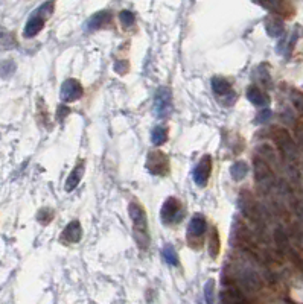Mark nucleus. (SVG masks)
I'll return each mask as SVG.
<instances>
[{
  "label": "nucleus",
  "mask_w": 303,
  "mask_h": 304,
  "mask_svg": "<svg viewBox=\"0 0 303 304\" xmlns=\"http://www.w3.org/2000/svg\"><path fill=\"white\" fill-rule=\"evenodd\" d=\"M253 172H254V181L262 193H268L271 186L274 184V175L270 169L268 161H265L260 155L253 158Z\"/></svg>",
  "instance_id": "1"
},
{
  "label": "nucleus",
  "mask_w": 303,
  "mask_h": 304,
  "mask_svg": "<svg viewBox=\"0 0 303 304\" xmlns=\"http://www.w3.org/2000/svg\"><path fill=\"white\" fill-rule=\"evenodd\" d=\"M54 13V2H46L43 4L28 20L26 26H25V37L26 38H32L35 37L43 28H45V22L46 19H49V16Z\"/></svg>",
  "instance_id": "2"
},
{
  "label": "nucleus",
  "mask_w": 303,
  "mask_h": 304,
  "mask_svg": "<svg viewBox=\"0 0 303 304\" xmlns=\"http://www.w3.org/2000/svg\"><path fill=\"white\" fill-rule=\"evenodd\" d=\"M271 137H273L274 143L277 145L279 152L282 154L283 158L292 160V161L297 160V155H298L297 146H295L294 140L291 139V136H289V133L286 129H283V128H274Z\"/></svg>",
  "instance_id": "3"
},
{
  "label": "nucleus",
  "mask_w": 303,
  "mask_h": 304,
  "mask_svg": "<svg viewBox=\"0 0 303 304\" xmlns=\"http://www.w3.org/2000/svg\"><path fill=\"white\" fill-rule=\"evenodd\" d=\"M154 111L157 117L165 119L172 111V93L168 87H160L154 96Z\"/></svg>",
  "instance_id": "4"
},
{
  "label": "nucleus",
  "mask_w": 303,
  "mask_h": 304,
  "mask_svg": "<svg viewBox=\"0 0 303 304\" xmlns=\"http://www.w3.org/2000/svg\"><path fill=\"white\" fill-rule=\"evenodd\" d=\"M160 216H162V221L163 224L169 225V224H177L183 219V208H181V202L171 196L165 201L163 207H162V211H160Z\"/></svg>",
  "instance_id": "5"
},
{
  "label": "nucleus",
  "mask_w": 303,
  "mask_h": 304,
  "mask_svg": "<svg viewBox=\"0 0 303 304\" xmlns=\"http://www.w3.org/2000/svg\"><path fill=\"white\" fill-rule=\"evenodd\" d=\"M145 167L148 169L149 173L153 175H166L168 170H169V160L168 157L160 152V151H151L146 157V163H145Z\"/></svg>",
  "instance_id": "6"
},
{
  "label": "nucleus",
  "mask_w": 303,
  "mask_h": 304,
  "mask_svg": "<svg viewBox=\"0 0 303 304\" xmlns=\"http://www.w3.org/2000/svg\"><path fill=\"white\" fill-rule=\"evenodd\" d=\"M239 207H241V211L247 218H250L253 222H256L262 228V225H260V213L257 210V205L254 202L253 195L248 190H242L241 192V195H239Z\"/></svg>",
  "instance_id": "7"
},
{
  "label": "nucleus",
  "mask_w": 303,
  "mask_h": 304,
  "mask_svg": "<svg viewBox=\"0 0 303 304\" xmlns=\"http://www.w3.org/2000/svg\"><path fill=\"white\" fill-rule=\"evenodd\" d=\"M210 172H212V157L210 155H204L198 161L195 169H194V181H195V184L200 186V187H204L207 184Z\"/></svg>",
  "instance_id": "8"
},
{
  "label": "nucleus",
  "mask_w": 303,
  "mask_h": 304,
  "mask_svg": "<svg viewBox=\"0 0 303 304\" xmlns=\"http://www.w3.org/2000/svg\"><path fill=\"white\" fill-rule=\"evenodd\" d=\"M83 96V87L77 79H66L61 85L60 98L63 102H75Z\"/></svg>",
  "instance_id": "9"
},
{
  "label": "nucleus",
  "mask_w": 303,
  "mask_h": 304,
  "mask_svg": "<svg viewBox=\"0 0 303 304\" xmlns=\"http://www.w3.org/2000/svg\"><path fill=\"white\" fill-rule=\"evenodd\" d=\"M128 213L130 218L134 224L133 230H139V231H148V224H146V213L145 210L137 204V202H130L128 205Z\"/></svg>",
  "instance_id": "10"
},
{
  "label": "nucleus",
  "mask_w": 303,
  "mask_h": 304,
  "mask_svg": "<svg viewBox=\"0 0 303 304\" xmlns=\"http://www.w3.org/2000/svg\"><path fill=\"white\" fill-rule=\"evenodd\" d=\"M239 283L241 286L245 289V290H250V292H256L262 287V281H260V277L250 268L244 269L241 274H239Z\"/></svg>",
  "instance_id": "11"
},
{
  "label": "nucleus",
  "mask_w": 303,
  "mask_h": 304,
  "mask_svg": "<svg viewBox=\"0 0 303 304\" xmlns=\"http://www.w3.org/2000/svg\"><path fill=\"white\" fill-rule=\"evenodd\" d=\"M254 2L277 16H288L291 13L288 0H254Z\"/></svg>",
  "instance_id": "12"
},
{
  "label": "nucleus",
  "mask_w": 303,
  "mask_h": 304,
  "mask_svg": "<svg viewBox=\"0 0 303 304\" xmlns=\"http://www.w3.org/2000/svg\"><path fill=\"white\" fill-rule=\"evenodd\" d=\"M206 228H207L206 219L201 214H194V218L191 219L189 227H187V237L200 239L206 234Z\"/></svg>",
  "instance_id": "13"
},
{
  "label": "nucleus",
  "mask_w": 303,
  "mask_h": 304,
  "mask_svg": "<svg viewBox=\"0 0 303 304\" xmlns=\"http://www.w3.org/2000/svg\"><path fill=\"white\" fill-rule=\"evenodd\" d=\"M83 237V228H81V224L78 221H72L67 224V227L64 228L63 231V236L61 239L69 242V243H78Z\"/></svg>",
  "instance_id": "14"
},
{
  "label": "nucleus",
  "mask_w": 303,
  "mask_h": 304,
  "mask_svg": "<svg viewBox=\"0 0 303 304\" xmlns=\"http://www.w3.org/2000/svg\"><path fill=\"white\" fill-rule=\"evenodd\" d=\"M247 98L254 107H267L270 102V98L256 85H250L247 89Z\"/></svg>",
  "instance_id": "15"
},
{
  "label": "nucleus",
  "mask_w": 303,
  "mask_h": 304,
  "mask_svg": "<svg viewBox=\"0 0 303 304\" xmlns=\"http://www.w3.org/2000/svg\"><path fill=\"white\" fill-rule=\"evenodd\" d=\"M283 22L279 17H267L265 19V31L270 37H280L283 34Z\"/></svg>",
  "instance_id": "16"
},
{
  "label": "nucleus",
  "mask_w": 303,
  "mask_h": 304,
  "mask_svg": "<svg viewBox=\"0 0 303 304\" xmlns=\"http://www.w3.org/2000/svg\"><path fill=\"white\" fill-rule=\"evenodd\" d=\"M83 175H84V161L78 163V164L75 166V169L70 172V175L67 177V181H66V190H67V192H72V190L80 184Z\"/></svg>",
  "instance_id": "17"
},
{
  "label": "nucleus",
  "mask_w": 303,
  "mask_h": 304,
  "mask_svg": "<svg viewBox=\"0 0 303 304\" xmlns=\"http://www.w3.org/2000/svg\"><path fill=\"white\" fill-rule=\"evenodd\" d=\"M221 304H248V302L238 289L230 287L229 290L221 293Z\"/></svg>",
  "instance_id": "18"
},
{
  "label": "nucleus",
  "mask_w": 303,
  "mask_h": 304,
  "mask_svg": "<svg viewBox=\"0 0 303 304\" xmlns=\"http://www.w3.org/2000/svg\"><path fill=\"white\" fill-rule=\"evenodd\" d=\"M110 22V13L108 11H99L96 13L89 22H87V28L90 31H95V29H99L102 28L104 25H107Z\"/></svg>",
  "instance_id": "19"
},
{
  "label": "nucleus",
  "mask_w": 303,
  "mask_h": 304,
  "mask_svg": "<svg viewBox=\"0 0 303 304\" xmlns=\"http://www.w3.org/2000/svg\"><path fill=\"white\" fill-rule=\"evenodd\" d=\"M212 90L215 95L218 96H225L230 93L232 90V84L225 79V78H221V76H215L212 79Z\"/></svg>",
  "instance_id": "20"
},
{
  "label": "nucleus",
  "mask_w": 303,
  "mask_h": 304,
  "mask_svg": "<svg viewBox=\"0 0 303 304\" xmlns=\"http://www.w3.org/2000/svg\"><path fill=\"white\" fill-rule=\"evenodd\" d=\"M273 237H274V242H276V246H277L279 251L285 252V251L289 248V239H288V234H286V231H285L282 227H277V228L274 230Z\"/></svg>",
  "instance_id": "21"
},
{
  "label": "nucleus",
  "mask_w": 303,
  "mask_h": 304,
  "mask_svg": "<svg viewBox=\"0 0 303 304\" xmlns=\"http://www.w3.org/2000/svg\"><path fill=\"white\" fill-rule=\"evenodd\" d=\"M207 249H209V254H210L212 258L218 257V254H219V234H218L216 228L210 230V236H209V240H207Z\"/></svg>",
  "instance_id": "22"
},
{
  "label": "nucleus",
  "mask_w": 303,
  "mask_h": 304,
  "mask_svg": "<svg viewBox=\"0 0 303 304\" xmlns=\"http://www.w3.org/2000/svg\"><path fill=\"white\" fill-rule=\"evenodd\" d=\"M247 173H248V166L245 161H236L230 167V175L235 181H241L242 178H245Z\"/></svg>",
  "instance_id": "23"
},
{
  "label": "nucleus",
  "mask_w": 303,
  "mask_h": 304,
  "mask_svg": "<svg viewBox=\"0 0 303 304\" xmlns=\"http://www.w3.org/2000/svg\"><path fill=\"white\" fill-rule=\"evenodd\" d=\"M151 140L156 146H160L163 143H166L168 140V131L165 126H156L151 133Z\"/></svg>",
  "instance_id": "24"
},
{
  "label": "nucleus",
  "mask_w": 303,
  "mask_h": 304,
  "mask_svg": "<svg viewBox=\"0 0 303 304\" xmlns=\"http://www.w3.org/2000/svg\"><path fill=\"white\" fill-rule=\"evenodd\" d=\"M163 258L171 266H178V255L172 245H165L163 248Z\"/></svg>",
  "instance_id": "25"
},
{
  "label": "nucleus",
  "mask_w": 303,
  "mask_h": 304,
  "mask_svg": "<svg viewBox=\"0 0 303 304\" xmlns=\"http://www.w3.org/2000/svg\"><path fill=\"white\" fill-rule=\"evenodd\" d=\"M204 299L206 304H215V280L210 278L204 284Z\"/></svg>",
  "instance_id": "26"
},
{
  "label": "nucleus",
  "mask_w": 303,
  "mask_h": 304,
  "mask_svg": "<svg viewBox=\"0 0 303 304\" xmlns=\"http://www.w3.org/2000/svg\"><path fill=\"white\" fill-rule=\"evenodd\" d=\"M289 98H291V102L294 105V108L303 114V93L298 92V90H291L289 93Z\"/></svg>",
  "instance_id": "27"
},
{
  "label": "nucleus",
  "mask_w": 303,
  "mask_h": 304,
  "mask_svg": "<svg viewBox=\"0 0 303 304\" xmlns=\"http://www.w3.org/2000/svg\"><path fill=\"white\" fill-rule=\"evenodd\" d=\"M256 81L257 82H260L262 85H265V87H271V78H270V73H268V70H263L262 69V66L256 70Z\"/></svg>",
  "instance_id": "28"
},
{
  "label": "nucleus",
  "mask_w": 303,
  "mask_h": 304,
  "mask_svg": "<svg viewBox=\"0 0 303 304\" xmlns=\"http://www.w3.org/2000/svg\"><path fill=\"white\" fill-rule=\"evenodd\" d=\"M52 218H54V211L51 210V208H42L40 211H39V214H37V219H39V222L40 224H49L51 221H52Z\"/></svg>",
  "instance_id": "29"
},
{
  "label": "nucleus",
  "mask_w": 303,
  "mask_h": 304,
  "mask_svg": "<svg viewBox=\"0 0 303 304\" xmlns=\"http://www.w3.org/2000/svg\"><path fill=\"white\" fill-rule=\"evenodd\" d=\"M271 110L268 108V107H263L257 114H256V119H254V122L256 123H267L270 119H271Z\"/></svg>",
  "instance_id": "30"
},
{
  "label": "nucleus",
  "mask_w": 303,
  "mask_h": 304,
  "mask_svg": "<svg viewBox=\"0 0 303 304\" xmlns=\"http://www.w3.org/2000/svg\"><path fill=\"white\" fill-rule=\"evenodd\" d=\"M119 20L125 28H128V26H131L134 23V14L131 11H122L119 14Z\"/></svg>",
  "instance_id": "31"
},
{
  "label": "nucleus",
  "mask_w": 303,
  "mask_h": 304,
  "mask_svg": "<svg viewBox=\"0 0 303 304\" xmlns=\"http://www.w3.org/2000/svg\"><path fill=\"white\" fill-rule=\"evenodd\" d=\"M257 152H259V155L267 157V160H270V161H274V160H276V152L271 149L270 145H262V146L257 149Z\"/></svg>",
  "instance_id": "32"
},
{
  "label": "nucleus",
  "mask_w": 303,
  "mask_h": 304,
  "mask_svg": "<svg viewBox=\"0 0 303 304\" xmlns=\"http://www.w3.org/2000/svg\"><path fill=\"white\" fill-rule=\"evenodd\" d=\"M2 70H4V78H7L8 73L13 75L14 70H16V63H14V61H5L4 66H2Z\"/></svg>",
  "instance_id": "33"
},
{
  "label": "nucleus",
  "mask_w": 303,
  "mask_h": 304,
  "mask_svg": "<svg viewBox=\"0 0 303 304\" xmlns=\"http://www.w3.org/2000/svg\"><path fill=\"white\" fill-rule=\"evenodd\" d=\"M69 113H70V108H69V107H66V105H60L58 110H57V119H58V120H63Z\"/></svg>",
  "instance_id": "34"
},
{
  "label": "nucleus",
  "mask_w": 303,
  "mask_h": 304,
  "mask_svg": "<svg viewBox=\"0 0 303 304\" xmlns=\"http://www.w3.org/2000/svg\"><path fill=\"white\" fill-rule=\"evenodd\" d=\"M115 70H116L118 73H121V75H125V73H127V70H128V63H127V61L116 63V66H115Z\"/></svg>",
  "instance_id": "35"
},
{
  "label": "nucleus",
  "mask_w": 303,
  "mask_h": 304,
  "mask_svg": "<svg viewBox=\"0 0 303 304\" xmlns=\"http://www.w3.org/2000/svg\"><path fill=\"white\" fill-rule=\"evenodd\" d=\"M295 139H297L298 146H300L301 151H303V126H297V128H295Z\"/></svg>",
  "instance_id": "36"
}]
</instances>
